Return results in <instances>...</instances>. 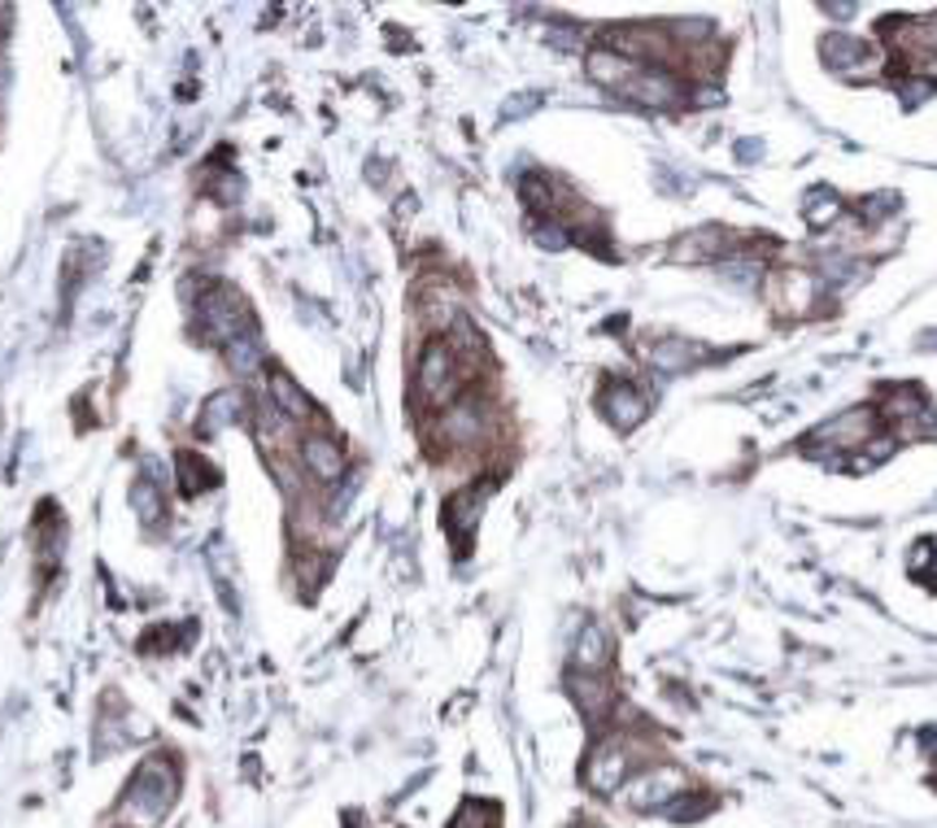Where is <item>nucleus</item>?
<instances>
[{
	"label": "nucleus",
	"instance_id": "f257e3e1",
	"mask_svg": "<svg viewBox=\"0 0 937 828\" xmlns=\"http://www.w3.org/2000/svg\"><path fill=\"white\" fill-rule=\"evenodd\" d=\"M175 794H179V768H175V759L170 754H153L126 781L118 816L131 828H157L166 820V812L175 807Z\"/></svg>",
	"mask_w": 937,
	"mask_h": 828
},
{
	"label": "nucleus",
	"instance_id": "f03ea898",
	"mask_svg": "<svg viewBox=\"0 0 937 828\" xmlns=\"http://www.w3.org/2000/svg\"><path fill=\"white\" fill-rule=\"evenodd\" d=\"M467 379V366L463 357L450 350V341H428L423 345V357H419V371H415V388L428 406L445 410L450 401H459V388Z\"/></svg>",
	"mask_w": 937,
	"mask_h": 828
},
{
	"label": "nucleus",
	"instance_id": "7ed1b4c3",
	"mask_svg": "<svg viewBox=\"0 0 937 828\" xmlns=\"http://www.w3.org/2000/svg\"><path fill=\"white\" fill-rule=\"evenodd\" d=\"M201 332L214 341V345H232L235 336L253 332V314L244 306V297L235 292L232 284H214L206 297H201Z\"/></svg>",
	"mask_w": 937,
	"mask_h": 828
},
{
	"label": "nucleus",
	"instance_id": "20e7f679",
	"mask_svg": "<svg viewBox=\"0 0 937 828\" xmlns=\"http://www.w3.org/2000/svg\"><path fill=\"white\" fill-rule=\"evenodd\" d=\"M685 790H690V776L676 763H654L624 785V803L632 812H668Z\"/></svg>",
	"mask_w": 937,
	"mask_h": 828
},
{
	"label": "nucleus",
	"instance_id": "39448f33",
	"mask_svg": "<svg viewBox=\"0 0 937 828\" xmlns=\"http://www.w3.org/2000/svg\"><path fill=\"white\" fill-rule=\"evenodd\" d=\"M488 432H493V410H488V401L475 397V393L450 401V406L441 410V419H437V437H441L445 445H454V450H475V445H484Z\"/></svg>",
	"mask_w": 937,
	"mask_h": 828
},
{
	"label": "nucleus",
	"instance_id": "423d86ee",
	"mask_svg": "<svg viewBox=\"0 0 937 828\" xmlns=\"http://www.w3.org/2000/svg\"><path fill=\"white\" fill-rule=\"evenodd\" d=\"M632 768H637V746L615 732V737L597 741V750L588 754L585 785L593 794H619L632 781Z\"/></svg>",
	"mask_w": 937,
	"mask_h": 828
},
{
	"label": "nucleus",
	"instance_id": "0eeeda50",
	"mask_svg": "<svg viewBox=\"0 0 937 828\" xmlns=\"http://www.w3.org/2000/svg\"><path fill=\"white\" fill-rule=\"evenodd\" d=\"M877 437V415L868 406H855V410H841L833 419H824L820 428L807 437L812 450H859Z\"/></svg>",
	"mask_w": 937,
	"mask_h": 828
},
{
	"label": "nucleus",
	"instance_id": "6e6552de",
	"mask_svg": "<svg viewBox=\"0 0 937 828\" xmlns=\"http://www.w3.org/2000/svg\"><path fill=\"white\" fill-rule=\"evenodd\" d=\"M768 297H772V306H776L781 314H807V310L816 306V297H820V275L798 271V266L776 271V275L768 279Z\"/></svg>",
	"mask_w": 937,
	"mask_h": 828
},
{
	"label": "nucleus",
	"instance_id": "1a4fd4ad",
	"mask_svg": "<svg viewBox=\"0 0 937 828\" xmlns=\"http://www.w3.org/2000/svg\"><path fill=\"white\" fill-rule=\"evenodd\" d=\"M488 493H493V484H467V488L450 493V501H445V528H450V537L459 541L463 554H467L471 537H475V528H479V515H484Z\"/></svg>",
	"mask_w": 937,
	"mask_h": 828
},
{
	"label": "nucleus",
	"instance_id": "9d476101",
	"mask_svg": "<svg viewBox=\"0 0 937 828\" xmlns=\"http://www.w3.org/2000/svg\"><path fill=\"white\" fill-rule=\"evenodd\" d=\"M681 79L668 70V66H641L637 75H632V84L619 92V97H628V101H637V106H650V110H663V106H676L681 101Z\"/></svg>",
	"mask_w": 937,
	"mask_h": 828
},
{
	"label": "nucleus",
	"instance_id": "9b49d317",
	"mask_svg": "<svg viewBox=\"0 0 937 828\" xmlns=\"http://www.w3.org/2000/svg\"><path fill=\"white\" fill-rule=\"evenodd\" d=\"M824 62L833 66V70H841L846 79H872V75H881V62L872 57V48L868 44H859L855 35H828L820 44Z\"/></svg>",
	"mask_w": 937,
	"mask_h": 828
},
{
	"label": "nucleus",
	"instance_id": "f8f14e48",
	"mask_svg": "<svg viewBox=\"0 0 937 828\" xmlns=\"http://www.w3.org/2000/svg\"><path fill=\"white\" fill-rule=\"evenodd\" d=\"M885 40H890V48L903 53L912 66L929 62V57H937V13H929V18H912V22H894V26L885 31Z\"/></svg>",
	"mask_w": 937,
	"mask_h": 828
},
{
	"label": "nucleus",
	"instance_id": "ddd939ff",
	"mask_svg": "<svg viewBox=\"0 0 937 828\" xmlns=\"http://www.w3.org/2000/svg\"><path fill=\"white\" fill-rule=\"evenodd\" d=\"M297 454H301V467L315 475L319 484H337V479L345 475V445L332 441V437H323V432L301 437Z\"/></svg>",
	"mask_w": 937,
	"mask_h": 828
},
{
	"label": "nucleus",
	"instance_id": "4468645a",
	"mask_svg": "<svg viewBox=\"0 0 937 828\" xmlns=\"http://www.w3.org/2000/svg\"><path fill=\"white\" fill-rule=\"evenodd\" d=\"M646 410H650V401H646L628 379H615V384L602 388V415H606L619 432H632V428L646 419Z\"/></svg>",
	"mask_w": 937,
	"mask_h": 828
},
{
	"label": "nucleus",
	"instance_id": "2eb2a0df",
	"mask_svg": "<svg viewBox=\"0 0 937 828\" xmlns=\"http://www.w3.org/2000/svg\"><path fill=\"white\" fill-rule=\"evenodd\" d=\"M567 694H572V703L585 710L588 719H606V710L615 707V689H610V681L602 672H576L572 667Z\"/></svg>",
	"mask_w": 937,
	"mask_h": 828
},
{
	"label": "nucleus",
	"instance_id": "dca6fc26",
	"mask_svg": "<svg viewBox=\"0 0 937 828\" xmlns=\"http://www.w3.org/2000/svg\"><path fill=\"white\" fill-rule=\"evenodd\" d=\"M266 388H271V406H275L288 423H306V419L315 415V401L306 397V388H301L293 375L271 371V375H266Z\"/></svg>",
	"mask_w": 937,
	"mask_h": 828
},
{
	"label": "nucleus",
	"instance_id": "f3484780",
	"mask_svg": "<svg viewBox=\"0 0 937 828\" xmlns=\"http://www.w3.org/2000/svg\"><path fill=\"white\" fill-rule=\"evenodd\" d=\"M585 70L597 88L624 92L641 66H637V62H628V57H619V53H610V48H593V53H588V62H585Z\"/></svg>",
	"mask_w": 937,
	"mask_h": 828
},
{
	"label": "nucleus",
	"instance_id": "a211bd4d",
	"mask_svg": "<svg viewBox=\"0 0 937 828\" xmlns=\"http://www.w3.org/2000/svg\"><path fill=\"white\" fill-rule=\"evenodd\" d=\"M724 249H732V236L719 232V228H706V232H690L672 249V262H719Z\"/></svg>",
	"mask_w": 937,
	"mask_h": 828
},
{
	"label": "nucleus",
	"instance_id": "6ab92c4d",
	"mask_svg": "<svg viewBox=\"0 0 937 828\" xmlns=\"http://www.w3.org/2000/svg\"><path fill=\"white\" fill-rule=\"evenodd\" d=\"M576 672H606L610 663V637L602 623H585L581 637H576Z\"/></svg>",
	"mask_w": 937,
	"mask_h": 828
},
{
	"label": "nucleus",
	"instance_id": "aec40b11",
	"mask_svg": "<svg viewBox=\"0 0 937 828\" xmlns=\"http://www.w3.org/2000/svg\"><path fill=\"white\" fill-rule=\"evenodd\" d=\"M240 410H244V397H240L235 388L214 393V397L206 401L201 419H197V432H201V437H214V432H223L228 423H235V419H240Z\"/></svg>",
	"mask_w": 937,
	"mask_h": 828
},
{
	"label": "nucleus",
	"instance_id": "412c9836",
	"mask_svg": "<svg viewBox=\"0 0 937 828\" xmlns=\"http://www.w3.org/2000/svg\"><path fill=\"white\" fill-rule=\"evenodd\" d=\"M175 467H179V488H184L188 497L210 493V488L219 484V472H214L206 459H197L192 450H179V454H175Z\"/></svg>",
	"mask_w": 937,
	"mask_h": 828
},
{
	"label": "nucleus",
	"instance_id": "4be33fe9",
	"mask_svg": "<svg viewBox=\"0 0 937 828\" xmlns=\"http://www.w3.org/2000/svg\"><path fill=\"white\" fill-rule=\"evenodd\" d=\"M131 510L140 515V523H157V519L166 515V497H162V488H157V479H148V475H140V479L131 484Z\"/></svg>",
	"mask_w": 937,
	"mask_h": 828
},
{
	"label": "nucleus",
	"instance_id": "5701e85b",
	"mask_svg": "<svg viewBox=\"0 0 937 828\" xmlns=\"http://www.w3.org/2000/svg\"><path fill=\"white\" fill-rule=\"evenodd\" d=\"M228 354V366H232L235 375H253L257 366H262V336H257V328L253 332H244V336H235L232 345L223 350Z\"/></svg>",
	"mask_w": 937,
	"mask_h": 828
},
{
	"label": "nucleus",
	"instance_id": "b1692460",
	"mask_svg": "<svg viewBox=\"0 0 937 828\" xmlns=\"http://www.w3.org/2000/svg\"><path fill=\"white\" fill-rule=\"evenodd\" d=\"M803 219H807V228H828V223H837L841 219V201L820 188V192H812V201L803 206Z\"/></svg>",
	"mask_w": 937,
	"mask_h": 828
},
{
	"label": "nucleus",
	"instance_id": "393cba45",
	"mask_svg": "<svg viewBox=\"0 0 937 828\" xmlns=\"http://www.w3.org/2000/svg\"><path fill=\"white\" fill-rule=\"evenodd\" d=\"M694 357H698V354H694L685 341H676V336H672V341H659V345H650V362H654V366H663V371H685Z\"/></svg>",
	"mask_w": 937,
	"mask_h": 828
},
{
	"label": "nucleus",
	"instance_id": "a878e982",
	"mask_svg": "<svg viewBox=\"0 0 937 828\" xmlns=\"http://www.w3.org/2000/svg\"><path fill=\"white\" fill-rule=\"evenodd\" d=\"M523 197H528V206H532L537 214L559 210V201H554V184H550L545 175H528V179H523Z\"/></svg>",
	"mask_w": 937,
	"mask_h": 828
},
{
	"label": "nucleus",
	"instance_id": "bb28decb",
	"mask_svg": "<svg viewBox=\"0 0 937 828\" xmlns=\"http://www.w3.org/2000/svg\"><path fill=\"white\" fill-rule=\"evenodd\" d=\"M450 828H497V807L493 803H463V812L450 820Z\"/></svg>",
	"mask_w": 937,
	"mask_h": 828
},
{
	"label": "nucleus",
	"instance_id": "cd10ccee",
	"mask_svg": "<svg viewBox=\"0 0 937 828\" xmlns=\"http://www.w3.org/2000/svg\"><path fill=\"white\" fill-rule=\"evenodd\" d=\"M537 244H545V249H563V244H567V232H563L559 223H537Z\"/></svg>",
	"mask_w": 937,
	"mask_h": 828
},
{
	"label": "nucleus",
	"instance_id": "c85d7f7f",
	"mask_svg": "<svg viewBox=\"0 0 937 828\" xmlns=\"http://www.w3.org/2000/svg\"><path fill=\"white\" fill-rule=\"evenodd\" d=\"M532 106H537L532 97H528V101H510V106H506V119H515V114H523V110H532Z\"/></svg>",
	"mask_w": 937,
	"mask_h": 828
}]
</instances>
